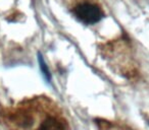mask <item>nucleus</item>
<instances>
[{
    "label": "nucleus",
    "instance_id": "f257e3e1",
    "mask_svg": "<svg viewBox=\"0 0 149 130\" xmlns=\"http://www.w3.org/2000/svg\"><path fill=\"white\" fill-rule=\"evenodd\" d=\"M72 13L76 19L85 25H94L103 17V12L96 4L91 2H81L74 7Z\"/></svg>",
    "mask_w": 149,
    "mask_h": 130
},
{
    "label": "nucleus",
    "instance_id": "7ed1b4c3",
    "mask_svg": "<svg viewBox=\"0 0 149 130\" xmlns=\"http://www.w3.org/2000/svg\"><path fill=\"white\" fill-rule=\"evenodd\" d=\"M38 60H39V67H40V70H41L42 74H43V76L45 77V79L47 81H51V73H50V70L49 68H48V66L46 65L45 61H44L43 57H42L41 54H39V56H38Z\"/></svg>",
    "mask_w": 149,
    "mask_h": 130
},
{
    "label": "nucleus",
    "instance_id": "f03ea898",
    "mask_svg": "<svg viewBox=\"0 0 149 130\" xmlns=\"http://www.w3.org/2000/svg\"><path fill=\"white\" fill-rule=\"evenodd\" d=\"M37 130H68V126L59 117L49 115L40 122Z\"/></svg>",
    "mask_w": 149,
    "mask_h": 130
}]
</instances>
